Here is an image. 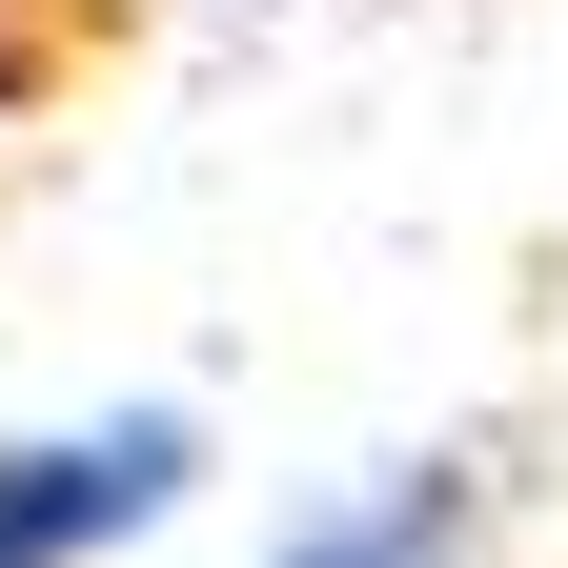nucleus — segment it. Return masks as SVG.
<instances>
[{
  "label": "nucleus",
  "mask_w": 568,
  "mask_h": 568,
  "mask_svg": "<svg viewBox=\"0 0 568 568\" xmlns=\"http://www.w3.org/2000/svg\"><path fill=\"white\" fill-rule=\"evenodd\" d=\"M203 487V406H102V426H0V568H102Z\"/></svg>",
  "instance_id": "obj_1"
},
{
  "label": "nucleus",
  "mask_w": 568,
  "mask_h": 568,
  "mask_svg": "<svg viewBox=\"0 0 568 568\" xmlns=\"http://www.w3.org/2000/svg\"><path fill=\"white\" fill-rule=\"evenodd\" d=\"M508 487H528V426H447V447H386V467L305 487L264 528V568H467L508 528Z\"/></svg>",
  "instance_id": "obj_2"
}]
</instances>
